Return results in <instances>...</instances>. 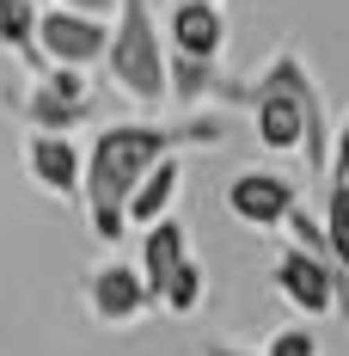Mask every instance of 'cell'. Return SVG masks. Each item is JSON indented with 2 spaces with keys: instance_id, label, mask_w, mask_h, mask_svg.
Segmentation results:
<instances>
[{
  "instance_id": "1",
  "label": "cell",
  "mask_w": 349,
  "mask_h": 356,
  "mask_svg": "<svg viewBox=\"0 0 349 356\" xmlns=\"http://www.w3.org/2000/svg\"><path fill=\"white\" fill-rule=\"evenodd\" d=\"M227 142V123L221 117H190V123H105L92 147H80V203H86V221H92V240L117 246L129 234L123 221V203L141 178L153 172L166 154L178 147H221Z\"/></svg>"
},
{
  "instance_id": "2",
  "label": "cell",
  "mask_w": 349,
  "mask_h": 356,
  "mask_svg": "<svg viewBox=\"0 0 349 356\" xmlns=\"http://www.w3.org/2000/svg\"><path fill=\"white\" fill-rule=\"evenodd\" d=\"M245 111H251V129H257L264 154H307V172H325V160H331V111H325V99L313 86V68L294 49H276L251 74Z\"/></svg>"
},
{
  "instance_id": "3",
  "label": "cell",
  "mask_w": 349,
  "mask_h": 356,
  "mask_svg": "<svg viewBox=\"0 0 349 356\" xmlns=\"http://www.w3.org/2000/svg\"><path fill=\"white\" fill-rule=\"evenodd\" d=\"M105 68L110 86L135 105L160 111L166 105V37L153 25V6L147 0H123L110 13V43H105Z\"/></svg>"
},
{
  "instance_id": "4",
  "label": "cell",
  "mask_w": 349,
  "mask_h": 356,
  "mask_svg": "<svg viewBox=\"0 0 349 356\" xmlns=\"http://www.w3.org/2000/svg\"><path fill=\"white\" fill-rule=\"evenodd\" d=\"M0 105L12 111L31 136H74L80 123L99 117V99H92V74H74V68H43L31 74L19 92L6 86Z\"/></svg>"
},
{
  "instance_id": "5",
  "label": "cell",
  "mask_w": 349,
  "mask_h": 356,
  "mask_svg": "<svg viewBox=\"0 0 349 356\" xmlns=\"http://www.w3.org/2000/svg\"><path fill=\"white\" fill-rule=\"evenodd\" d=\"M270 283L276 295L300 314V320H325V314H349V277L337 264H325V258H307V252L282 246L276 270H270Z\"/></svg>"
},
{
  "instance_id": "6",
  "label": "cell",
  "mask_w": 349,
  "mask_h": 356,
  "mask_svg": "<svg viewBox=\"0 0 349 356\" xmlns=\"http://www.w3.org/2000/svg\"><path fill=\"white\" fill-rule=\"evenodd\" d=\"M105 43H110L105 19H86V13H68V6H43L37 13V56H43V68L92 74L105 62Z\"/></svg>"
},
{
  "instance_id": "7",
  "label": "cell",
  "mask_w": 349,
  "mask_h": 356,
  "mask_svg": "<svg viewBox=\"0 0 349 356\" xmlns=\"http://www.w3.org/2000/svg\"><path fill=\"white\" fill-rule=\"evenodd\" d=\"M86 314L110 332H129L153 314V295L147 283L135 277V264H123V258H105V264H92L86 270Z\"/></svg>"
},
{
  "instance_id": "8",
  "label": "cell",
  "mask_w": 349,
  "mask_h": 356,
  "mask_svg": "<svg viewBox=\"0 0 349 356\" xmlns=\"http://www.w3.org/2000/svg\"><path fill=\"white\" fill-rule=\"evenodd\" d=\"M294 203H300V191H294V178H282V172L251 166V172H233V178H227V215H233L239 227L276 234Z\"/></svg>"
},
{
  "instance_id": "9",
  "label": "cell",
  "mask_w": 349,
  "mask_h": 356,
  "mask_svg": "<svg viewBox=\"0 0 349 356\" xmlns=\"http://www.w3.org/2000/svg\"><path fill=\"white\" fill-rule=\"evenodd\" d=\"M166 49L190 56V62H221V49H227V13L221 6H196V0H172Z\"/></svg>"
},
{
  "instance_id": "10",
  "label": "cell",
  "mask_w": 349,
  "mask_h": 356,
  "mask_svg": "<svg viewBox=\"0 0 349 356\" xmlns=\"http://www.w3.org/2000/svg\"><path fill=\"white\" fill-rule=\"evenodd\" d=\"M80 160L74 136H25V178L43 197H80Z\"/></svg>"
},
{
  "instance_id": "11",
  "label": "cell",
  "mask_w": 349,
  "mask_h": 356,
  "mask_svg": "<svg viewBox=\"0 0 349 356\" xmlns=\"http://www.w3.org/2000/svg\"><path fill=\"white\" fill-rule=\"evenodd\" d=\"M184 258H190V234H184V221H178V215L153 221V227H141V258H135V277L147 283V295H153V301H160L166 277H172Z\"/></svg>"
},
{
  "instance_id": "12",
  "label": "cell",
  "mask_w": 349,
  "mask_h": 356,
  "mask_svg": "<svg viewBox=\"0 0 349 356\" xmlns=\"http://www.w3.org/2000/svg\"><path fill=\"white\" fill-rule=\"evenodd\" d=\"M178 191H184V160H178V154H166V160H160V166H153V172L129 191L123 221H129V227H153V221H166V215H172V203H178Z\"/></svg>"
},
{
  "instance_id": "13",
  "label": "cell",
  "mask_w": 349,
  "mask_h": 356,
  "mask_svg": "<svg viewBox=\"0 0 349 356\" xmlns=\"http://www.w3.org/2000/svg\"><path fill=\"white\" fill-rule=\"evenodd\" d=\"M0 49H6L12 62H25L31 74H43V56H37V6L0 0Z\"/></svg>"
},
{
  "instance_id": "14",
  "label": "cell",
  "mask_w": 349,
  "mask_h": 356,
  "mask_svg": "<svg viewBox=\"0 0 349 356\" xmlns=\"http://www.w3.org/2000/svg\"><path fill=\"white\" fill-rule=\"evenodd\" d=\"M203 295H209V270H203L196 258H184L172 277H166V289H160L153 307H166V314H178V320H190V314L203 307Z\"/></svg>"
},
{
  "instance_id": "15",
  "label": "cell",
  "mask_w": 349,
  "mask_h": 356,
  "mask_svg": "<svg viewBox=\"0 0 349 356\" xmlns=\"http://www.w3.org/2000/svg\"><path fill=\"white\" fill-rule=\"evenodd\" d=\"M318 227H325V246H331V264L349 277V191L343 184H331V197H325V215H318Z\"/></svg>"
},
{
  "instance_id": "16",
  "label": "cell",
  "mask_w": 349,
  "mask_h": 356,
  "mask_svg": "<svg viewBox=\"0 0 349 356\" xmlns=\"http://www.w3.org/2000/svg\"><path fill=\"white\" fill-rule=\"evenodd\" d=\"M257 356H318V332L307 320H300V325H282V332L264 338V350H257Z\"/></svg>"
},
{
  "instance_id": "17",
  "label": "cell",
  "mask_w": 349,
  "mask_h": 356,
  "mask_svg": "<svg viewBox=\"0 0 349 356\" xmlns=\"http://www.w3.org/2000/svg\"><path fill=\"white\" fill-rule=\"evenodd\" d=\"M325 178H331V184H343V178H349V117H343V123H331V160H325Z\"/></svg>"
},
{
  "instance_id": "18",
  "label": "cell",
  "mask_w": 349,
  "mask_h": 356,
  "mask_svg": "<svg viewBox=\"0 0 349 356\" xmlns=\"http://www.w3.org/2000/svg\"><path fill=\"white\" fill-rule=\"evenodd\" d=\"M49 6H68V13H86V19H105L110 25V13H117L123 0H49Z\"/></svg>"
},
{
  "instance_id": "19",
  "label": "cell",
  "mask_w": 349,
  "mask_h": 356,
  "mask_svg": "<svg viewBox=\"0 0 349 356\" xmlns=\"http://www.w3.org/2000/svg\"><path fill=\"white\" fill-rule=\"evenodd\" d=\"M203 356H257V350H239V344H203Z\"/></svg>"
},
{
  "instance_id": "20",
  "label": "cell",
  "mask_w": 349,
  "mask_h": 356,
  "mask_svg": "<svg viewBox=\"0 0 349 356\" xmlns=\"http://www.w3.org/2000/svg\"><path fill=\"white\" fill-rule=\"evenodd\" d=\"M25 6H37V13H43V6H49V0H25Z\"/></svg>"
},
{
  "instance_id": "21",
  "label": "cell",
  "mask_w": 349,
  "mask_h": 356,
  "mask_svg": "<svg viewBox=\"0 0 349 356\" xmlns=\"http://www.w3.org/2000/svg\"><path fill=\"white\" fill-rule=\"evenodd\" d=\"M196 6H221V0H196Z\"/></svg>"
},
{
  "instance_id": "22",
  "label": "cell",
  "mask_w": 349,
  "mask_h": 356,
  "mask_svg": "<svg viewBox=\"0 0 349 356\" xmlns=\"http://www.w3.org/2000/svg\"><path fill=\"white\" fill-rule=\"evenodd\" d=\"M343 191H349V178H343Z\"/></svg>"
}]
</instances>
